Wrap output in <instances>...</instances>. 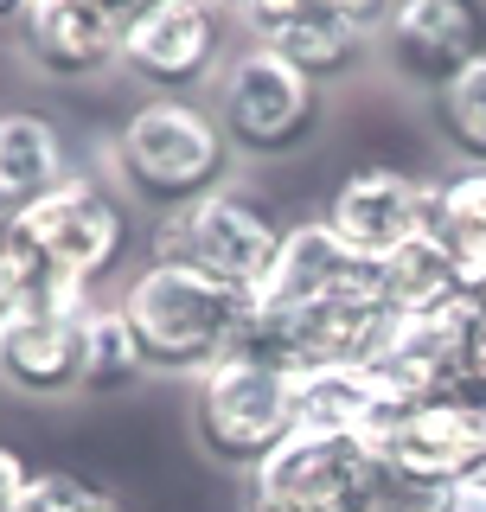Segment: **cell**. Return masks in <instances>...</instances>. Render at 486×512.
Here are the masks:
<instances>
[{
	"instance_id": "6da1fadb",
	"label": "cell",
	"mask_w": 486,
	"mask_h": 512,
	"mask_svg": "<svg viewBox=\"0 0 486 512\" xmlns=\"http://www.w3.org/2000/svg\"><path fill=\"white\" fill-rule=\"evenodd\" d=\"M0 244H7L26 288L103 301V288L122 276L141 244V212L122 199V186L109 173L77 167L58 192L0 218Z\"/></svg>"
},
{
	"instance_id": "7a4b0ae2",
	"label": "cell",
	"mask_w": 486,
	"mask_h": 512,
	"mask_svg": "<svg viewBox=\"0 0 486 512\" xmlns=\"http://www.w3.org/2000/svg\"><path fill=\"white\" fill-rule=\"evenodd\" d=\"M237 148L199 96H141L109 135V180L148 218L186 212L231 186Z\"/></svg>"
},
{
	"instance_id": "3957f363",
	"label": "cell",
	"mask_w": 486,
	"mask_h": 512,
	"mask_svg": "<svg viewBox=\"0 0 486 512\" xmlns=\"http://www.w3.org/2000/svg\"><path fill=\"white\" fill-rule=\"evenodd\" d=\"M116 308L135 327L148 372H173V378H199L218 359H231L250 320V295L231 282H212L186 263L167 256H141L116 288Z\"/></svg>"
},
{
	"instance_id": "277c9868",
	"label": "cell",
	"mask_w": 486,
	"mask_h": 512,
	"mask_svg": "<svg viewBox=\"0 0 486 512\" xmlns=\"http://www.w3.org/2000/svg\"><path fill=\"white\" fill-rule=\"evenodd\" d=\"M301 429V378L282 365H263L250 352H231L212 372H199L192 391V436L205 461L256 474L263 461Z\"/></svg>"
},
{
	"instance_id": "5b68a950",
	"label": "cell",
	"mask_w": 486,
	"mask_h": 512,
	"mask_svg": "<svg viewBox=\"0 0 486 512\" xmlns=\"http://www.w3.org/2000/svg\"><path fill=\"white\" fill-rule=\"evenodd\" d=\"M212 116H218L224 141H231L237 154L282 160V154H301L307 141H314L320 116H327V90H320L314 77H301L269 39H250L218 71Z\"/></svg>"
},
{
	"instance_id": "8992f818",
	"label": "cell",
	"mask_w": 486,
	"mask_h": 512,
	"mask_svg": "<svg viewBox=\"0 0 486 512\" xmlns=\"http://www.w3.org/2000/svg\"><path fill=\"white\" fill-rule=\"evenodd\" d=\"M384 320H391V308H384L378 269H371L365 282L333 288V295H320V301H295V308H250L237 352H250V359H263V365H282V372L307 378V372H333V365L371 359Z\"/></svg>"
},
{
	"instance_id": "52a82bcc",
	"label": "cell",
	"mask_w": 486,
	"mask_h": 512,
	"mask_svg": "<svg viewBox=\"0 0 486 512\" xmlns=\"http://www.w3.org/2000/svg\"><path fill=\"white\" fill-rule=\"evenodd\" d=\"M116 64L141 96H199L231 64V13L218 0H141L122 13Z\"/></svg>"
},
{
	"instance_id": "ba28073f",
	"label": "cell",
	"mask_w": 486,
	"mask_h": 512,
	"mask_svg": "<svg viewBox=\"0 0 486 512\" xmlns=\"http://www.w3.org/2000/svg\"><path fill=\"white\" fill-rule=\"evenodd\" d=\"M282 231H288V224L275 218L256 192L224 186V192H212V199L186 205V212L154 218L148 224V256L186 263V269H199V276L231 282V288L250 295V288L263 282V269H269L275 244H282Z\"/></svg>"
},
{
	"instance_id": "9c48e42d",
	"label": "cell",
	"mask_w": 486,
	"mask_h": 512,
	"mask_svg": "<svg viewBox=\"0 0 486 512\" xmlns=\"http://www.w3.org/2000/svg\"><path fill=\"white\" fill-rule=\"evenodd\" d=\"M90 295H58V288H26L20 308L0 320V384L20 397H77L84 391V327Z\"/></svg>"
},
{
	"instance_id": "30bf717a",
	"label": "cell",
	"mask_w": 486,
	"mask_h": 512,
	"mask_svg": "<svg viewBox=\"0 0 486 512\" xmlns=\"http://www.w3.org/2000/svg\"><path fill=\"white\" fill-rule=\"evenodd\" d=\"M378 455L391 468L397 487H410L416 500H435L448 487H467L486 461V423L461 397H429L410 404L391 429L378 436Z\"/></svg>"
},
{
	"instance_id": "8fae6325",
	"label": "cell",
	"mask_w": 486,
	"mask_h": 512,
	"mask_svg": "<svg viewBox=\"0 0 486 512\" xmlns=\"http://www.w3.org/2000/svg\"><path fill=\"white\" fill-rule=\"evenodd\" d=\"M384 71L416 90H442L486 52V7L480 0H391V20L378 26Z\"/></svg>"
},
{
	"instance_id": "7c38bea8",
	"label": "cell",
	"mask_w": 486,
	"mask_h": 512,
	"mask_svg": "<svg viewBox=\"0 0 486 512\" xmlns=\"http://www.w3.org/2000/svg\"><path fill=\"white\" fill-rule=\"evenodd\" d=\"M327 231L365 263H384L391 250H403L410 237L429 231V180L403 167H384V160H365L346 180L327 192Z\"/></svg>"
},
{
	"instance_id": "4fadbf2b",
	"label": "cell",
	"mask_w": 486,
	"mask_h": 512,
	"mask_svg": "<svg viewBox=\"0 0 486 512\" xmlns=\"http://www.w3.org/2000/svg\"><path fill=\"white\" fill-rule=\"evenodd\" d=\"M13 39L32 71L58 77V84H84L116 64L122 45V13L109 0H26L13 20Z\"/></svg>"
},
{
	"instance_id": "5bb4252c",
	"label": "cell",
	"mask_w": 486,
	"mask_h": 512,
	"mask_svg": "<svg viewBox=\"0 0 486 512\" xmlns=\"http://www.w3.org/2000/svg\"><path fill=\"white\" fill-rule=\"evenodd\" d=\"M378 263H365V256H352L339 237L327 231V218H301L282 231V244H275L263 282L250 288V308H295V301H320L333 295V288H352L365 282Z\"/></svg>"
},
{
	"instance_id": "9a60e30c",
	"label": "cell",
	"mask_w": 486,
	"mask_h": 512,
	"mask_svg": "<svg viewBox=\"0 0 486 512\" xmlns=\"http://www.w3.org/2000/svg\"><path fill=\"white\" fill-rule=\"evenodd\" d=\"M403 410L410 404H403L397 384L384 378L371 359L301 378V429H339V436H371L378 442Z\"/></svg>"
},
{
	"instance_id": "2e32d148",
	"label": "cell",
	"mask_w": 486,
	"mask_h": 512,
	"mask_svg": "<svg viewBox=\"0 0 486 512\" xmlns=\"http://www.w3.org/2000/svg\"><path fill=\"white\" fill-rule=\"evenodd\" d=\"M71 173H77L71 141L52 116H39V109H7L0 116V218L58 192Z\"/></svg>"
},
{
	"instance_id": "e0dca14e",
	"label": "cell",
	"mask_w": 486,
	"mask_h": 512,
	"mask_svg": "<svg viewBox=\"0 0 486 512\" xmlns=\"http://www.w3.org/2000/svg\"><path fill=\"white\" fill-rule=\"evenodd\" d=\"M378 295L391 314H423V308H442V301L461 295V276H455V256H448L435 237H410L403 250H391L378 263Z\"/></svg>"
},
{
	"instance_id": "ac0fdd59",
	"label": "cell",
	"mask_w": 486,
	"mask_h": 512,
	"mask_svg": "<svg viewBox=\"0 0 486 512\" xmlns=\"http://www.w3.org/2000/svg\"><path fill=\"white\" fill-rule=\"evenodd\" d=\"M269 45L295 64L301 77H314L320 90L346 84V77L365 64V52H371V39L359 26H346V20H288L282 32H269Z\"/></svg>"
},
{
	"instance_id": "d6986e66",
	"label": "cell",
	"mask_w": 486,
	"mask_h": 512,
	"mask_svg": "<svg viewBox=\"0 0 486 512\" xmlns=\"http://www.w3.org/2000/svg\"><path fill=\"white\" fill-rule=\"evenodd\" d=\"M148 378V352L116 301H96L84 327V397H122Z\"/></svg>"
},
{
	"instance_id": "ffe728a7",
	"label": "cell",
	"mask_w": 486,
	"mask_h": 512,
	"mask_svg": "<svg viewBox=\"0 0 486 512\" xmlns=\"http://www.w3.org/2000/svg\"><path fill=\"white\" fill-rule=\"evenodd\" d=\"M429 237L448 256L486 250V167H448L442 180H429Z\"/></svg>"
},
{
	"instance_id": "44dd1931",
	"label": "cell",
	"mask_w": 486,
	"mask_h": 512,
	"mask_svg": "<svg viewBox=\"0 0 486 512\" xmlns=\"http://www.w3.org/2000/svg\"><path fill=\"white\" fill-rule=\"evenodd\" d=\"M429 116H435V135L455 148L467 167H486V52L455 71L442 90H429Z\"/></svg>"
},
{
	"instance_id": "7402d4cb",
	"label": "cell",
	"mask_w": 486,
	"mask_h": 512,
	"mask_svg": "<svg viewBox=\"0 0 486 512\" xmlns=\"http://www.w3.org/2000/svg\"><path fill=\"white\" fill-rule=\"evenodd\" d=\"M243 20H250L256 39L282 32L288 20H346V26H359L365 39H378V26L391 20V0H256Z\"/></svg>"
},
{
	"instance_id": "603a6c76",
	"label": "cell",
	"mask_w": 486,
	"mask_h": 512,
	"mask_svg": "<svg viewBox=\"0 0 486 512\" xmlns=\"http://www.w3.org/2000/svg\"><path fill=\"white\" fill-rule=\"evenodd\" d=\"M103 506H109V493L96 480L71 474V468H39L20 512H103Z\"/></svg>"
},
{
	"instance_id": "cb8c5ba5",
	"label": "cell",
	"mask_w": 486,
	"mask_h": 512,
	"mask_svg": "<svg viewBox=\"0 0 486 512\" xmlns=\"http://www.w3.org/2000/svg\"><path fill=\"white\" fill-rule=\"evenodd\" d=\"M32 474H39V468H32L20 448H13V442H0V512H20V506H26Z\"/></svg>"
},
{
	"instance_id": "d4e9b609",
	"label": "cell",
	"mask_w": 486,
	"mask_h": 512,
	"mask_svg": "<svg viewBox=\"0 0 486 512\" xmlns=\"http://www.w3.org/2000/svg\"><path fill=\"white\" fill-rule=\"evenodd\" d=\"M455 276H461V301H467L474 314H486V250L461 256V263H455Z\"/></svg>"
},
{
	"instance_id": "484cf974",
	"label": "cell",
	"mask_w": 486,
	"mask_h": 512,
	"mask_svg": "<svg viewBox=\"0 0 486 512\" xmlns=\"http://www.w3.org/2000/svg\"><path fill=\"white\" fill-rule=\"evenodd\" d=\"M423 512H486V487H480V480H467V487H448V493H435Z\"/></svg>"
},
{
	"instance_id": "4316f807",
	"label": "cell",
	"mask_w": 486,
	"mask_h": 512,
	"mask_svg": "<svg viewBox=\"0 0 486 512\" xmlns=\"http://www.w3.org/2000/svg\"><path fill=\"white\" fill-rule=\"evenodd\" d=\"M20 295H26V282H20V269H13L7 244H0V320H7L13 308H20Z\"/></svg>"
},
{
	"instance_id": "83f0119b",
	"label": "cell",
	"mask_w": 486,
	"mask_h": 512,
	"mask_svg": "<svg viewBox=\"0 0 486 512\" xmlns=\"http://www.w3.org/2000/svg\"><path fill=\"white\" fill-rule=\"evenodd\" d=\"M250 512H339V506H263V500H250Z\"/></svg>"
},
{
	"instance_id": "f1b7e54d",
	"label": "cell",
	"mask_w": 486,
	"mask_h": 512,
	"mask_svg": "<svg viewBox=\"0 0 486 512\" xmlns=\"http://www.w3.org/2000/svg\"><path fill=\"white\" fill-rule=\"evenodd\" d=\"M20 13H26V0H0V26H13Z\"/></svg>"
},
{
	"instance_id": "f546056e",
	"label": "cell",
	"mask_w": 486,
	"mask_h": 512,
	"mask_svg": "<svg viewBox=\"0 0 486 512\" xmlns=\"http://www.w3.org/2000/svg\"><path fill=\"white\" fill-rule=\"evenodd\" d=\"M218 7H224V13H250L256 0H218Z\"/></svg>"
},
{
	"instance_id": "4dcf8cb0",
	"label": "cell",
	"mask_w": 486,
	"mask_h": 512,
	"mask_svg": "<svg viewBox=\"0 0 486 512\" xmlns=\"http://www.w3.org/2000/svg\"><path fill=\"white\" fill-rule=\"evenodd\" d=\"M109 7H116V13H128V7H141V0H109Z\"/></svg>"
},
{
	"instance_id": "1f68e13d",
	"label": "cell",
	"mask_w": 486,
	"mask_h": 512,
	"mask_svg": "<svg viewBox=\"0 0 486 512\" xmlns=\"http://www.w3.org/2000/svg\"><path fill=\"white\" fill-rule=\"evenodd\" d=\"M103 512H122V506H116V500H109V506H103Z\"/></svg>"
}]
</instances>
